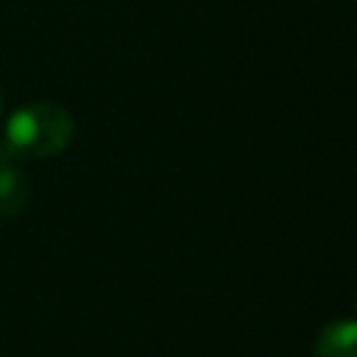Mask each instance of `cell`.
<instances>
[{
    "label": "cell",
    "mask_w": 357,
    "mask_h": 357,
    "mask_svg": "<svg viewBox=\"0 0 357 357\" xmlns=\"http://www.w3.org/2000/svg\"><path fill=\"white\" fill-rule=\"evenodd\" d=\"M75 134L73 114L50 100L25 103L6 120V142L20 159H47L61 153Z\"/></svg>",
    "instance_id": "6da1fadb"
},
{
    "label": "cell",
    "mask_w": 357,
    "mask_h": 357,
    "mask_svg": "<svg viewBox=\"0 0 357 357\" xmlns=\"http://www.w3.org/2000/svg\"><path fill=\"white\" fill-rule=\"evenodd\" d=\"M315 357H357V318H337L321 326L315 346Z\"/></svg>",
    "instance_id": "7a4b0ae2"
},
{
    "label": "cell",
    "mask_w": 357,
    "mask_h": 357,
    "mask_svg": "<svg viewBox=\"0 0 357 357\" xmlns=\"http://www.w3.org/2000/svg\"><path fill=\"white\" fill-rule=\"evenodd\" d=\"M31 198V181L17 165L0 167V218H14Z\"/></svg>",
    "instance_id": "3957f363"
},
{
    "label": "cell",
    "mask_w": 357,
    "mask_h": 357,
    "mask_svg": "<svg viewBox=\"0 0 357 357\" xmlns=\"http://www.w3.org/2000/svg\"><path fill=\"white\" fill-rule=\"evenodd\" d=\"M17 162H20L17 151L6 142V137H0V167H6V165H17Z\"/></svg>",
    "instance_id": "277c9868"
},
{
    "label": "cell",
    "mask_w": 357,
    "mask_h": 357,
    "mask_svg": "<svg viewBox=\"0 0 357 357\" xmlns=\"http://www.w3.org/2000/svg\"><path fill=\"white\" fill-rule=\"evenodd\" d=\"M354 310H357V296H354Z\"/></svg>",
    "instance_id": "5b68a950"
},
{
    "label": "cell",
    "mask_w": 357,
    "mask_h": 357,
    "mask_svg": "<svg viewBox=\"0 0 357 357\" xmlns=\"http://www.w3.org/2000/svg\"><path fill=\"white\" fill-rule=\"evenodd\" d=\"M0 106H3V100H0Z\"/></svg>",
    "instance_id": "8992f818"
}]
</instances>
